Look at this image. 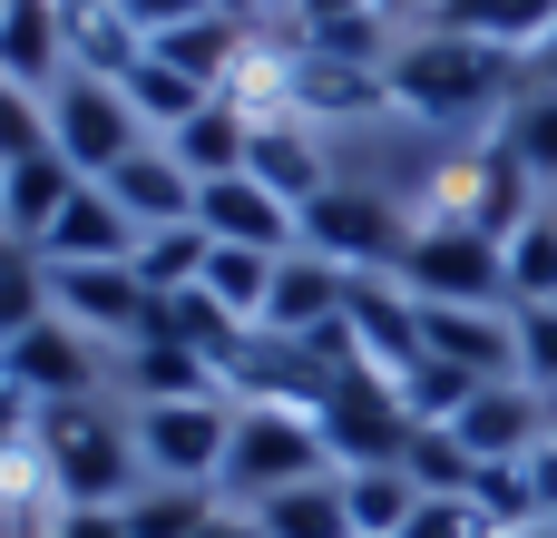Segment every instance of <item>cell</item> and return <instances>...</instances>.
<instances>
[{"label": "cell", "instance_id": "cell-1", "mask_svg": "<svg viewBox=\"0 0 557 538\" xmlns=\"http://www.w3.org/2000/svg\"><path fill=\"white\" fill-rule=\"evenodd\" d=\"M382 88H392V108H401L411 127H480V118L499 127L529 78H519V49L450 39V29H411V39L392 49Z\"/></svg>", "mask_w": 557, "mask_h": 538}, {"label": "cell", "instance_id": "cell-2", "mask_svg": "<svg viewBox=\"0 0 557 538\" xmlns=\"http://www.w3.org/2000/svg\"><path fill=\"white\" fill-rule=\"evenodd\" d=\"M29 451L49 470V510H127L137 500V421H117L98 392L88 402H49L29 421Z\"/></svg>", "mask_w": 557, "mask_h": 538}, {"label": "cell", "instance_id": "cell-3", "mask_svg": "<svg viewBox=\"0 0 557 538\" xmlns=\"http://www.w3.org/2000/svg\"><path fill=\"white\" fill-rule=\"evenodd\" d=\"M323 470H333V441H323V421H313V412H294V402H245V412H235V451H225V480H215V490H235V500L255 510V500L294 490V480H323Z\"/></svg>", "mask_w": 557, "mask_h": 538}, {"label": "cell", "instance_id": "cell-4", "mask_svg": "<svg viewBox=\"0 0 557 538\" xmlns=\"http://www.w3.org/2000/svg\"><path fill=\"white\" fill-rule=\"evenodd\" d=\"M294 225H304V255H323L343 274H401V255H411V216L382 186H323Z\"/></svg>", "mask_w": 557, "mask_h": 538}, {"label": "cell", "instance_id": "cell-5", "mask_svg": "<svg viewBox=\"0 0 557 538\" xmlns=\"http://www.w3.org/2000/svg\"><path fill=\"white\" fill-rule=\"evenodd\" d=\"M49 147L98 186V176H117L137 147H157L147 127H137V108H127V88L117 78H88V69H69L59 88H49Z\"/></svg>", "mask_w": 557, "mask_h": 538}, {"label": "cell", "instance_id": "cell-6", "mask_svg": "<svg viewBox=\"0 0 557 538\" xmlns=\"http://www.w3.org/2000/svg\"><path fill=\"white\" fill-rule=\"evenodd\" d=\"M401 294H421V304H509V245L460 225V216H431V225H411Z\"/></svg>", "mask_w": 557, "mask_h": 538}, {"label": "cell", "instance_id": "cell-7", "mask_svg": "<svg viewBox=\"0 0 557 538\" xmlns=\"http://www.w3.org/2000/svg\"><path fill=\"white\" fill-rule=\"evenodd\" d=\"M323 441H333V470H401V451H411V412H401V382L392 372H372V363H352L333 392H323Z\"/></svg>", "mask_w": 557, "mask_h": 538}, {"label": "cell", "instance_id": "cell-8", "mask_svg": "<svg viewBox=\"0 0 557 538\" xmlns=\"http://www.w3.org/2000/svg\"><path fill=\"white\" fill-rule=\"evenodd\" d=\"M49 274V314H69L88 343H147L157 333V314H166V294L157 284H137V265H39Z\"/></svg>", "mask_w": 557, "mask_h": 538}, {"label": "cell", "instance_id": "cell-9", "mask_svg": "<svg viewBox=\"0 0 557 538\" xmlns=\"http://www.w3.org/2000/svg\"><path fill=\"white\" fill-rule=\"evenodd\" d=\"M225 451H235V412H225V392L137 412V461H147V480H186V490H215V480H225Z\"/></svg>", "mask_w": 557, "mask_h": 538}, {"label": "cell", "instance_id": "cell-10", "mask_svg": "<svg viewBox=\"0 0 557 538\" xmlns=\"http://www.w3.org/2000/svg\"><path fill=\"white\" fill-rule=\"evenodd\" d=\"M0 382H10L29 412H49V402H88V392H98V353H88V333H78L69 314H39L29 333L0 343Z\"/></svg>", "mask_w": 557, "mask_h": 538}, {"label": "cell", "instance_id": "cell-11", "mask_svg": "<svg viewBox=\"0 0 557 538\" xmlns=\"http://www.w3.org/2000/svg\"><path fill=\"white\" fill-rule=\"evenodd\" d=\"M343 333H352V353L372 363V372H411L421 363V304L401 294V274H352V294H343Z\"/></svg>", "mask_w": 557, "mask_h": 538}, {"label": "cell", "instance_id": "cell-12", "mask_svg": "<svg viewBox=\"0 0 557 538\" xmlns=\"http://www.w3.org/2000/svg\"><path fill=\"white\" fill-rule=\"evenodd\" d=\"M196 225H206L215 245H255V255H294V245H304L294 206H284L264 176H215V186H196Z\"/></svg>", "mask_w": 557, "mask_h": 538}, {"label": "cell", "instance_id": "cell-13", "mask_svg": "<svg viewBox=\"0 0 557 538\" xmlns=\"http://www.w3.org/2000/svg\"><path fill=\"white\" fill-rule=\"evenodd\" d=\"M450 431H460L470 461H529V451L548 441V392H529V382H480Z\"/></svg>", "mask_w": 557, "mask_h": 538}, {"label": "cell", "instance_id": "cell-14", "mask_svg": "<svg viewBox=\"0 0 557 538\" xmlns=\"http://www.w3.org/2000/svg\"><path fill=\"white\" fill-rule=\"evenodd\" d=\"M39 265H137V216L108 196V186H78L39 245Z\"/></svg>", "mask_w": 557, "mask_h": 538}, {"label": "cell", "instance_id": "cell-15", "mask_svg": "<svg viewBox=\"0 0 557 538\" xmlns=\"http://www.w3.org/2000/svg\"><path fill=\"white\" fill-rule=\"evenodd\" d=\"M343 294H352V274L294 245V255L274 265V294H264V333H294V343H313V333H333V323H343Z\"/></svg>", "mask_w": 557, "mask_h": 538}, {"label": "cell", "instance_id": "cell-16", "mask_svg": "<svg viewBox=\"0 0 557 538\" xmlns=\"http://www.w3.org/2000/svg\"><path fill=\"white\" fill-rule=\"evenodd\" d=\"M78 186H88V176H78V167H69L59 147H39V157L0 167V235L39 255V245H49V225H59V206H69Z\"/></svg>", "mask_w": 557, "mask_h": 538}, {"label": "cell", "instance_id": "cell-17", "mask_svg": "<svg viewBox=\"0 0 557 538\" xmlns=\"http://www.w3.org/2000/svg\"><path fill=\"white\" fill-rule=\"evenodd\" d=\"M255 39H245V20H225V10H206V20H176V29H157L147 39V59H166L176 78H196L206 98H225V78H235V59H245Z\"/></svg>", "mask_w": 557, "mask_h": 538}, {"label": "cell", "instance_id": "cell-18", "mask_svg": "<svg viewBox=\"0 0 557 538\" xmlns=\"http://www.w3.org/2000/svg\"><path fill=\"white\" fill-rule=\"evenodd\" d=\"M157 147H166L196 186H215V176H245V157H255V118H245L235 98H206V108H196L176 137H157Z\"/></svg>", "mask_w": 557, "mask_h": 538}, {"label": "cell", "instance_id": "cell-19", "mask_svg": "<svg viewBox=\"0 0 557 538\" xmlns=\"http://www.w3.org/2000/svg\"><path fill=\"white\" fill-rule=\"evenodd\" d=\"M59 39H69V69H88V78H127L147 59V29L117 0H59Z\"/></svg>", "mask_w": 557, "mask_h": 538}, {"label": "cell", "instance_id": "cell-20", "mask_svg": "<svg viewBox=\"0 0 557 538\" xmlns=\"http://www.w3.org/2000/svg\"><path fill=\"white\" fill-rule=\"evenodd\" d=\"M421 29L490 39V49H548V39H557V0H431Z\"/></svg>", "mask_w": 557, "mask_h": 538}, {"label": "cell", "instance_id": "cell-21", "mask_svg": "<svg viewBox=\"0 0 557 538\" xmlns=\"http://www.w3.org/2000/svg\"><path fill=\"white\" fill-rule=\"evenodd\" d=\"M98 186L137 216V235H157V225H186V216H196V176H186L166 147H137V157H127L117 176H98Z\"/></svg>", "mask_w": 557, "mask_h": 538}, {"label": "cell", "instance_id": "cell-22", "mask_svg": "<svg viewBox=\"0 0 557 538\" xmlns=\"http://www.w3.org/2000/svg\"><path fill=\"white\" fill-rule=\"evenodd\" d=\"M117 382L137 392V412H157V402H206V392H225V382H215V363H206V353H186V343H166V333L127 343V353H117Z\"/></svg>", "mask_w": 557, "mask_h": 538}, {"label": "cell", "instance_id": "cell-23", "mask_svg": "<svg viewBox=\"0 0 557 538\" xmlns=\"http://www.w3.org/2000/svg\"><path fill=\"white\" fill-rule=\"evenodd\" d=\"M245 176H264L294 216L333 186V176H323V147H313V127H304V118H264V127H255V157H245Z\"/></svg>", "mask_w": 557, "mask_h": 538}, {"label": "cell", "instance_id": "cell-24", "mask_svg": "<svg viewBox=\"0 0 557 538\" xmlns=\"http://www.w3.org/2000/svg\"><path fill=\"white\" fill-rule=\"evenodd\" d=\"M245 519H255V538H352V510H343V470H323V480H294V490L255 500Z\"/></svg>", "mask_w": 557, "mask_h": 538}, {"label": "cell", "instance_id": "cell-25", "mask_svg": "<svg viewBox=\"0 0 557 538\" xmlns=\"http://www.w3.org/2000/svg\"><path fill=\"white\" fill-rule=\"evenodd\" d=\"M274 265H284V255H255V245H206V274H196V284H206V294H215L235 323H264Z\"/></svg>", "mask_w": 557, "mask_h": 538}, {"label": "cell", "instance_id": "cell-26", "mask_svg": "<svg viewBox=\"0 0 557 538\" xmlns=\"http://www.w3.org/2000/svg\"><path fill=\"white\" fill-rule=\"evenodd\" d=\"M499 147L539 176V186H557V88L548 78H529L519 98H509V118H499Z\"/></svg>", "mask_w": 557, "mask_h": 538}, {"label": "cell", "instance_id": "cell-27", "mask_svg": "<svg viewBox=\"0 0 557 538\" xmlns=\"http://www.w3.org/2000/svg\"><path fill=\"white\" fill-rule=\"evenodd\" d=\"M343 510H352V538H401L421 490H411V470H343Z\"/></svg>", "mask_w": 557, "mask_h": 538}, {"label": "cell", "instance_id": "cell-28", "mask_svg": "<svg viewBox=\"0 0 557 538\" xmlns=\"http://www.w3.org/2000/svg\"><path fill=\"white\" fill-rule=\"evenodd\" d=\"M117 88H127V108H137V127H147V137H176V127L206 108V88H196V78H176L166 59H137Z\"/></svg>", "mask_w": 557, "mask_h": 538}, {"label": "cell", "instance_id": "cell-29", "mask_svg": "<svg viewBox=\"0 0 557 538\" xmlns=\"http://www.w3.org/2000/svg\"><path fill=\"white\" fill-rule=\"evenodd\" d=\"M401 470H411V490L421 500H470V480H480V461L460 451V431H411V451H401Z\"/></svg>", "mask_w": 557, "mask_h": 538}, {"label": "cell", "instance_id": "cell-30", "mask_svg": "<svg viewBox=\"0 0 557 538\" xmlns=\"http://www.w3.org/2000/svg\"><path fill=\"white\" fill-rule=\"evenodd\" d=\"M206 225L186 216V225H157V235H137V284H157V294H176V284H196L206 274Z\"/></svg>", "mask_w": 557, "mask_h": 538}, {"label": "cell", "instance_id": "cell-31", "mask_svg": "<svg viewBox=\"0 0 557 538\" xmlns=\"http://www.w3.org/2000/svg\"><path fill=\"white\" fill-rule=\"evenodd\" d=\"M470 500H480V519L490 529H539V470L529 461H480V480H470Z\"/></svg>", "mask_w": 557, "mask_h": 538}, {"label": "cell", "instance_id": "cell-32", "mask_svg": "<svg viewBox=\"0 0 557 538\" xmlns=\"http://www.w3.org/2000/svg\"><path fill=\"white\" fill-rule=\"evenodd\" d=\"M509 304H557V206L509 235Z\"/></svg>", "mask_w": 557, "mask_h": 538}, {"label": "cell", "instance_id": "cell-33", "mask_svg": "<svg viewBox=\"0 0 557 538\" xmlns=\"http://www.w3.org/2000/svg\"><path fill=\"white\" fill-rule=\"evenodd\" d=\"M206 519H215V500L186 490V480H157V490L127 500V538H196Z\"/></svg>", "mask_w": 557, "mask_h": 538}, {"label": "cell", "instance_id": "cell-34", "mask_svg": "<svg viewBox=\"0 0 557 538\" xmlns=\"http://www.w3.org/2000/svg\"><path fill=\"white\" fill-rule=\"evenodd\" d=\"M509 323H519V382L557 392V304H509Z\"/></svg>", "mask_w": 557, "mask_h": 538}, {"label": "cell", "instance_id": "cell-35", "mask_svg": "<svg viewBox=\"0 0 557 538\" xmlns=\"http://www.w3.org/2000/svg\"><path fill=\"white\" fill-rule=\"evenodd\" d=\"M39 314H49V274L10 245V255H0V343H10V333H29Z\"/></svg>", "mask_w": 557, "mask_h": 538}, {"label": "cell", "instance_id": "cell-36", "mask_svg": "<svg viewBox=\"0 0 557 538\" xmlns=\"http://www.w3.org/2000/svg\"><path fill=\"white\" fill-rule=\"evenodd\" d=\"M39 147H49V98H29V88L0 78V167L39 157Z\"/></svg>", "mask_w": 557, "mask_h": 538}, {"label": "cell", "instance_id": "cell-37", "mask_svg": "<svg viewBox=\"0 0 557 538\" xmlns=\"http://www.w3.org/2000/svg\"><path fill=\"white\" fill-rule=\"evenodd\" d=\"M401 538H509V529H490V519H480V500H421Z\"/></svg>", "mask_w": 557, "mask_h": 538}, {"label": "cell", "instance_id": "cell-38", "mask_svg": "<svg viewBox=\"0 0 557 538\" xmlns=\"http://www.w3.org/2000/svg\"><path fill=\"white\" fill-rule=\"evenodd\" d=\"M343 20H372V0H294V29H304V39H323V29H343Z\"/></svg>", "mask_w": 557, "mask_h": 538}, {"label": "cell", "instance_id": "cell-39", "mask_svg": "<svg viewBox=\"0 0 557 538\" xmlns=\"http://www.w3.org/2000/svg\"><path fill=\"white\" fill-rule=\"evenodd\" d=\"M117 10H127V20H137L147 39H157V29H176V20H206L215 0H117Z\"/></svg>", "mask_w": 557, "mask_h": 538}, {"label": "cell", "instance_id": "cell-40", "mask_svg": "<svg viewBox=\"0 0 557 538\" xmlns=\"http://www.w3.org/2000/svg\"><path fill=\"white\" fill-rule=\"evenodd\" d=\"M49 538H127V510H59Z\"/></svg>", "mask_w": 557, "mask_h": 538}, {"label": "cell", "instance_id": "cell-41", "mask_svg": "<svg viewBox=\"0 0 557 538\" xmlns=\"http://www.w3.org/2000/svg\"><path fill=\"white\" fill-rule=\"evenodd\" d=\"M529 470H539V529H557V441L529 451Z\"/></svg>", "mask_w": 557, "mask_h": 538}, {"label": "cell", "instance_id": "cell-42", "mask_svg": "<svg viewBox=\"0 0 557 538\" xmlns=\"http://www.w3.org/2000/svg\"><path fill=\"white\" fill-rule=\"evenodd\" d=\"M29 421H39V412H29V402L0 382V451H20V441H29Z\"/></svg>", "mask_w": 557, "mask_h": 538}, {"label": "cell", "instance_id": "cell-43", "mask_svg": "<svg viewBox=\"0 0 557 538\" xmlns=\"http://www.w3.org/2000/svg\"><path fill=\"white\" fill-rule=\"evenodd\" d=\"M382 20H431V0H372Z\"/></svg>", "mask_w": 557, "mask_h": 538}, {"label": "cell", "instance_id": "cell-44", "mask_svg": "<svg viewBox=\"0 0 557 538\" xmlns=\"http://www.w3.org/2000/svg\"><path fill=\"white\" fill-rule=\"evenodd\" d=\"M196 538H255V519H206Z\"/></svg>", "mask_w": 557, "mask_h": 538}, {"label": "cell", "instance_id": "cell-45", "mask_svg": "<svg viewBox=\"0 0 557 538\" xmlns=\"http://www.w3.org/2000/svg\"><path fill=\"white\" fill-rule=\"evenodd\" d=\"M215 10H225V20H255V10H274V0H215ZM284 10H294V0H284Z\"/></svg>", "mask_w": 557, "mask_h": 538}, {"label": "cell", "instance_id": "cell-46", "mask_svg": "<svg viewBox=\"0 0 557 538\" xmlns=\"http://www.w3.org/2000/svg\"><path fill=\"white\" fill-rule=\"evenodd\" d=\"M539 78H548V88H557V39H548V49H539Z\"/></svg>", "mask_w": 557, "mask_h": 538}, {"label": "cell", "instance_id": "cell-47", "mask_svg": "<svg viewBox=\"0 0 557 538\" xmlns=\"http://www.w3.org/2000/svg\"><path fill=\"white\" fill-rule=\"evenodd\" d=\"M20 538H49V529H39V519H20Z\"/></svg>", "mask_w": 557, "mask_h": 538}, {"label": "cell", "instance_id": "cell-48", "mask_svg": "<svg viewBox=\"0 0 557 538\" xmlns=\"http://www.w3.org/2000/svg\"><path fill=\"white\" fill-rule=\"evenodd\" d=\"M548 441H557V392H548Z\"/></svg>", "mask_w": 557, "mask_h": 538}, {"label": "cell", "instance_id": "cell-49", "mask_svg": "<svg viewBox=\"0 0 557 538\" xmlns=\"http://www.w3.org/2000/svg\"><path fill=\"white\" fill-rule=\"evenodd\" d=\"M519 538H557V529H519Z\"/></svg>", "mask_w": 557, "mask_h": 538}, {"label": "cell", "instance_id": "cell-50", "mask_svg": "<svg viewBox=\"0 0 557 538\" xmlns=\"http://www.w3.org/2000/svg\"><path fill=\"white\" fill-rule=\"evenodd\" d=\"M0 20H10V0H0Z\"/></svg>", "mask_w": 557, "mask_h": 538}]
</instances>
